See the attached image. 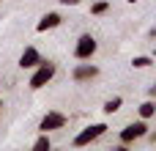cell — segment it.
Wrapping results in <instances>:
<instances>
[{
    "label": "cell",
    "mask_w": 156,
    "mask_h": 151,
    "mask_svg": "<svg viewBox=\"0 0 156 151\" xmlns=\"http://www.w3.org/2000/svg\"><path fill=\"white\" fill-rule=\"evenodd\" d=\"M55 63H49V61H41L38 66H36V72H33V77H30V88L33 91H38V88H44L52 77H55Z\"/></svg>",
    "instance_id": "obj_1"
},
{
    "label": "cell",
    "mask_w": 156,
    "mask_h": 151,
    "mask_svg": "<svg viewBox=\"0 0 156 151\" xmlns=\"http://www.w3.org/2000/svg\"><path fill=\"white\" fill-rule=\"evenodd\" d=\"M96 39L90 36V33H82L80 39H77V44H74V58L77 61H88V58H93V52H96Z\"/></svg>",
    "instance_id": "obj_2"
},
{
    "label": "cell",
    "mask_w": 156,
    "mask_h": 151,
    "mask_svg": "<svg viewBox=\"0 0 156 151\" xmlns=\"http://www.w3.org/2000/svg\"><path fill=\"white\" fill-rule=\"evenodd\" d=\"M145 135H148V124H145V118H143V121H134V124H129V127L121 129V143L129 146V143H134V140H140V138H145Z\"/></svg>",
    "instance_id": "obj_3"
},
{
    "label": "cell",
    "mask_w": 156,
    "mask_h": 151,
    "mask_svg": "<svg viewBox=\"0 0 156 151\" xmlns=\"http://www.w3.org/2000/svg\"><path fill=\"white\" fill-rule=\"evenodd\" d=\"M104 132H107V124H90V127H85V129L74 138V146H77V149H80V146H88V143L99 140Z\"/></svg>",
    "instance_id": "obj_4"
},
{
    "label": "cell",
    "mask_w": 156,
    "mask_h": 151,
    "mask_svg": "<svg viewBox=\"0 0 156 151\" xmlns=\"http://www.w3.org/2000/svg\"><path fill=\"white\" fill-rule=\"evenodd\" d=\"M66 124H69V118H66L63 113H55V110H52V113H47V116L41 118L38 129H41V132H55V129H63Z\"/></svg>",
    "instance_id": "obj_5"
},
{
    "label": "cell",
    "mask_w": 156,
    "mask_h": 151,
    "mask_svg": "<svg viewBox=\"0 0 156 151\" xmlns=\"http://www.w3.org/2000/svg\"><path fill=\"white\" fill-rule=\"evenodd\" d=\"M71 77H74L77 83H90V80H96V77H99V69H96V66H90V63H77V66H74V72H71Z\"/></svg>",
    "instance_id": "obj_6"
},
{
    "label": "cell",
    "mask_w": 156,
    "mask_h": 151,
    "mask_svg": "<svg viewBox=\"0 0 156 151\" xmlns=\"http://www.w3.org/2000/svg\"><path fill=\"white\" fill-rule=\"evenodd\" d=\"M41 61H44V58L38 55V50H36V47H25V52L19 55V66H22V69H36Z\"/></svg>",
    "instance_id": "obj_7"
},
{
    "label": "cell",
    "mask_w": 156,
    "mask_h": 151,
    "mask_svg": "<svg viewBox=\"0 0 156 151\" xmlns=\"http://www.w3.org/2000/svg\"><path fill=\"white\" fill-rule=\"evenodd\" d=\"M60 25V14H55V11H49V14H44L41 19H38V25H36V30L38 33H44V30H52V28H58Z\"/></svg>",
    "instance_id": "obj_8"
},
{
    "label": "cell",
    "mask_w": 156,
    "mask_h": 151,
    "mask_svg": "<svg viewBox=\"0 0 156 151\" xmlns=\"http://www.w3.org/2000/svg\"><path fill=\"white\" fill-rule=\"evenodd\" d=\"M121 105H123V99H121V96H112V99H107V102H104V113H107V116H112V113H118V110H121Z\"/></svg>",
    "instance_id": "obj_9"
},
{
    "label": "cell",
    "mask_w": 156,
    "mask_h": 151,
    "mask_svg": "<svg viewBox=\"0 0 156 151\" xmlns=\"http://www.w3.org/2000/svg\"><path fill=\"white\" fill-rule=\"evenodd\" d=\"M154 113H156V105H154V102H151V99L140 105V118H145V121H148V118H151Z\"/></svg>",
    "instance_id": "obj_10"
},
{
    "label": "cell",
    "mask_w": 156,
    "mask_h": 151,
    "mask_svg": "<svg viewBox=\"0 0 156 151\" xmlns=\"http://www.w3.org/2000/svg\"><path fill=\"white\" fill-rule=\"evenodd\" d=\"M107 8H110V3H107V0H96V3L90 6V14H96V17H99V14H107Z\"/></svg>",
    "instance_id": "obj_11"
},
{
    "label": "cell",
    "mask_w": 156,
    "mask_h": 151,
    "mask_svg": "<svg viewBox=\"0 0 156 151\" xmlns=\"http://www.w3.org/2000/svg\"><path fill=\"white\" fill-rule=\"evenodd\" d=\"M49 146H52V143H49L47 132H44V135H41V138H38L36 143H33V149H36V151H49Z\"/></svg>",
    "instance_id": "obj_12"
},
{
    "label": "cell",
    "mask_w": 156,
    "mask_h": 151,
    "mask_svg": "<svg viewBox=\"0 0 156 151\" xmlns=\"http://www.w3.org/2000/svg\"><path fill=\"white\" fill-rule=\"evenodd\" d=\"M151 63H154V61H151L148 55H140V58H134V61H132V66H134V69H148Z\"/></svg>",
    "instance_id": "obj_13"
},
{
    "label": "cell",
    "mask_w": 156,
    "mask_h": 151,
    "mask_svg": "<svg viewBox=\"0 0 156 151\" xmlns=\"http://www.w3.org/2000/svg\"><path fill=\"white\" fill-rule=\"evenodd\" d=\"M63 6H77V3H82V0H60Z\"/></svg>",
    "instance_id": "obj_14"
},
{
    "label": "cell",
    "mask_w": 156,
    "mask_h": 151,
    "mask_svg": "<svg viewBox=\"0 0 156 151\" xmlns=\"http://www.w3.org/2000/svg\"><path fill=\"white\" fill-rule=\"evenodd\" d=\"M0 110H3V102H0Z\"/></svg>",
    "instance_id": "obj_15"
}]
</instances>
